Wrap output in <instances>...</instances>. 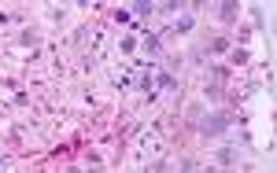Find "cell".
<instances>
[{"label":"cell","mask_w":277,"mask_h":173,"mask_svg":"<svg viewBox=\"0 0 277 173\" xmlns=\"http://www.w3.org/2000/svg\"><path fill=\"white\" fill-rule=\"evenodd\" d=\"M229 125V115L226 111H214V115H207V122H203V133H222Z\"/></svg>","instance_id":"6da1fadb"},{"label":"cell","mask_w":277,"mask_h":173,"mask_svg":"<svg viewBox=\"0 0 277 173\" xmlns=\"http://www.w3.org/2000/svg\"><path fill=\"white\" fill-rule=\"evenodd\" d=\"M233 11H236V0H226L222 4V19H233Z\"/></svg>","instance_id":"7a4b0ae2"},{"label":"cell","mask_w":277,"mask_h":173,"mask_svg":"<svg viewBox=\"0 0 277 173\" xmlns=\"http://www.w3.org/2000/svg\"><path fill=\"white\" fill-rule=\"evenodd\" d=\"M159 85H163V89H177V81H174V74H159Z\"/></svg>","instance_id":"3957f363"},{"label":"cell","mask_w":277,"mask_h":173,"mask_svg":"<svg viewBox=\"0 0 277 173\" xmlns=\"http://www.w3.org/2000/svg\"><path fill=\"white\" fill-rule=\"evenodd\" d=\"M133 11H137V15H144V11H151V4H148V0H137Z\"/></svg>","instance_id":"277c9868"}]
</instances>
